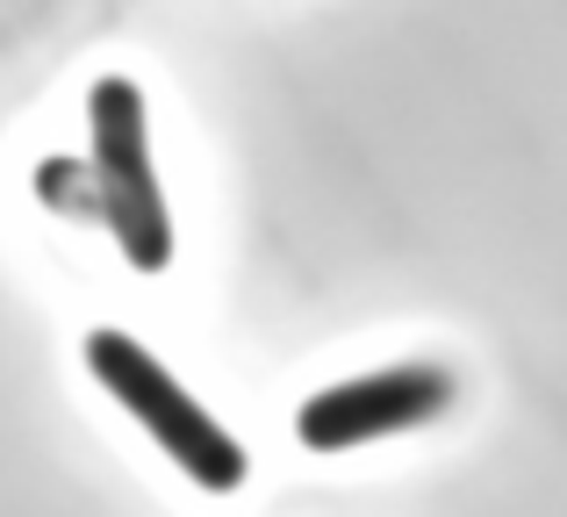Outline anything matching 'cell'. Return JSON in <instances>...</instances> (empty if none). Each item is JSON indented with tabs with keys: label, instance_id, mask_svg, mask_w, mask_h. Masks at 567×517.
Instances as JSON below:
<instances>
[{
	"label": "cell",
	"instance_id": "7a4b0ae2",
	"mask_svg": "<svg viewBox=\"0 0 567 517\" xmlns=\"http://www.w3.org/2000/svg\"><path fill=\"white\" fill-rule=\"evenodd\" d=\"M86 130H94V195L101 224L115 230L123 259L137 273H166L173 266V209L152 166V137H144V94L130 80H94L86 94Z\"/></svg>",
	"mask_w": 567,
	"mask_h": 517
},
{
	"label": "cell",
	"instance_id": "6da1fadb",
	"mask_svg": "<svg viewBox=\"0 0 567 517\" xmlns=\"http://www.w3.org/2000/svg\"><path fill=\"white\" fill-rule=\"evenodd\" d=\"M86 366H94L101 389L158 438V453H173V467H181L194 489L230 496L237 482H245V446H237V438L223 432V424L208 417V410L194 403V395L130 331H94L86 338Z\"/></svg>",
	"mask_w": 567,
	"mask_h": 517
},
{
	"label": "cell",
	"instance_id": "3957f363",
	"mask_svg": "<svg viewBox=\"0 0 567 517\" xmlns=\"http://www.w3.org/2000/svg\"><path fill=\"white\" fill-rule=\"evenodd\" d=\"M445 410H453V374L445 366H381V374L309 395L295 432H302L309 453H346V446H374L388 432H416Z\"/></svg>",
	"mask_w": 567,
	"mask_h": 517
}]
</instances>
